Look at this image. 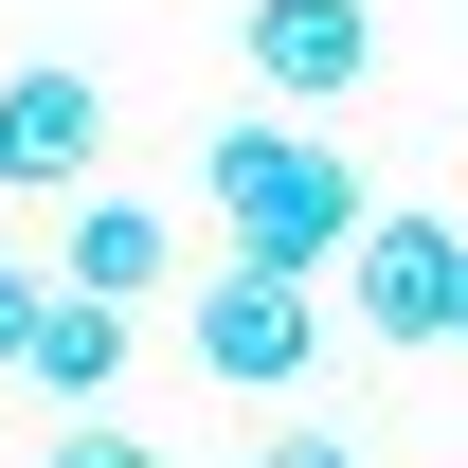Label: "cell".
I'll use <instances>...</instances> for the list:
<instances>
[{
	"label": "cell",
	"instance_id": "obj_6",
	"mask_svg": "<svg viewBox=\"0 0 468 468\" xmlns=\"http://www.w3.org/2000/svg\"><path fill=\"white\" fill-rule=\"evenodd\" d=\"M180 271V217H144V198H109V180H90V217L55 234V289H90V306H144Z\"/></svg>",
	"mask_w": 468,
	"mask_h": 468
},
{
	"label": "cell",
	"instance_id": "obj_7",
	"mask_svg": "<svg viewBox=\"0 0 468 468\" xmlns=\"http://www.w3.org/2000/svg\"><path fill=\"white\" fill-rule=\"evenodd\" d=\"M55 414H109V378H126V306H90V289H55V324H37V360H18Z\"/></svg>",
	"mask_w": 468,
	"mask_h": 468
},
{
	"label": "cell",
	"instance_id": "obj_2",
	"mask_svg": "<svg viewBox=\"0 0 468 468\" xmlns=\"http://www.w3.org/2000/svg\"><path fill=\"white\" fill-rule=\"evenodd\" d=\"M180 343H198V378H217V397H289L306 378V343H324V306L289 289V271H198V289H180Z\"/></svg>",
	"mask_w": 468,
	"mask_h": 468
},
{
	"label": "cell",
	"instance_id": "obj_3",
	"mask_svg": "<svg viewBox=\"0 0 468 468\" xmlns=\"http://www.w3.org/2000/svg\"><path fill=\"white\" fill-rule=\"evenodd\" d=\"M234 72H252L289 126H324L360 72H378V0H252V18H234Z\"/></svg>",
	"mask_w": 468,
	"mask_h": 468
},
{
	"label": "cell",
	"instance_id": "obj_1",
	"mask_svg": "<svg viewBox=\"0 0 468 468\" xmlns=\"http://www.w3.org/2000/svg\"><path fill=\"white\" fill-rule=\"evenodd\" d=\"M198 198H217V234H234V271H289V289H324L360 252V163L324 144V126H289V109H252V126H217V163H198Z\"/></svg>",
	"mask_w": 468,
	"mask_h": 468
},
{
	"label": "cell",
	"instance_id": "obj_11",
	"mask_svg": "<svg viewBox=\"0 0 468 468\" xmlns=\"http://www.w3.org/2000/svg\"><path fill=\"white\" fill-rule=\"evenodd\" d=\"M451 343H468V271H451Z\"/></svg>",
	"mask_w": 468,
	"mask_h": 468
},
{
	"label": "cell",
	"instance_id": "obj_4",
	"mask_svg": "<svg viewBox=\"0 0 468 468\" xmlns=\"http://www.w3.org/2000/svg\"><path fill=\"white\" fill-rule=\"evenodd\" d=\"M109 163V72H0V198H72Z\"/></svg>",
	"mask_w": 468,
	"mask_h": 468
},
{
	"label": "cell",
	"instance_id": "obj_8",
	"mask_svg": "<svg viewBox=\"0 0 468 468\" xmlns=\"http://www.w3.org/2000/svg\"><path fill=\"white\" fill-rule=\"evenodd\" d=\"M37 468H163V451H144L126 414H55V451H37Z\"/></svg>",
	"mask_w": 468,
	"mask_h": 468
},
{
	"label": "cell",
	"instance_id": "obj_9",
	"mask_svg": "<svg viewBox=\"0 0 468 468\" xmlns=\"http://www.w3.org/2000/svg\"><path fill=\"white\" fill-rule=\"evenodd\" d=\"M37 324H55V271H0V360H37Z\"/></svg>",
	"mask_w": 468,
	"mask_h": 468
},
{
	"label": "cell",
	"instance_id": "obj_10",
	"mask_svg": "<svg viewBox=\"0 0 468 468\" xmlns=\"http://www.w3.org/2000/svg\"><path fill=\"white\" fill-rule=\"evenodd\" d=\"M252 468H360V451H343V432H271Z\"/></svg>",
	"mask_w": 468,
	"mask_h": 468
},
{
	"label": "cell",
	"instance_id": "obj_5",
	"mask_svg": "<svg viewBox=\"0 0 468 468\" xmlns=\"http://www.w3.org/2000/svg\"><path fill=\"white\" fill-rule=\"evenodd\" d=\"M451 271H468V234H451V217H360L343 306L378 324V343H451Z\"/></svg>",
	"mask_w": 468,
	"mask_h": 468
}]
</instances>
